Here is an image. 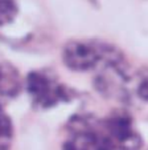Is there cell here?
<instances>
[{"label": "cell", "instance_id": "52a82bcc", "mask_svg": "<svg viewBox=\"0 0 148 150\" xmlns=\"http://www.w3.org/2000/svg\"><path fill=\"white\" fill-rule=\"evenodd\" d=\"M19 13L16 0H0V27L11 24Z\"/></svg>", "mask_w": 148, "mask_h": 150}, {"label": "cell", "instance_id": "8992f818", "mask_svg": "<svg viewBox=\"0 0 148 150\" xmlns=\"http://www.w3.org/2000/svg\"><path fill=\"white\" fill-rule=\"evenodd\" d=\"M13 139V125L9 116L0 106V150H9Z\"/></svg>", "mask_w": 148, "mask_h": 150}, {"label": "cell", "instance_id": "6da1fadb", "mask_svg": "<svg viewBox=\"0 0 148 150\" xmlns=\"http://www.w3.org/2000/svg\"><path fill=\"white\" fill-rule=\"evenodd\" d=\"M126 60L123 52L111 42L94 39L70 40L62 49V61L74 72H87Z\"/></svg>", "mask_w": 148, "mask_h": 150}, {"label": "cell", "instance_id": "5b68a950", "mask_svg": "<svg viewBox=\"0 0 148 150\" xmlns=\"http://www.w3.org/2000/svg\"><path fill=\"white\" fill-rule=\"evenodd\" d=\"M21 91V77L11 62L0 59V98H13Z\"/></svg>", "mask_w": 148, "mask_h": 150}, {"label": "cell", "instance_id": "3957f363", "mask_svg": "<svg viewBox=\"0 0 148 150\" xmlns=\"http://www.w3.org/2000/svg\"><path fill=\"white\" fill-rule=\"evenodd\" d=\"M25 86L32 105L36 109H51L61 102L72 101L76 92L62 84L52 71L40 69L28 73Z\"/></svg>", "mask_w": 148, "mask_h": 150}, {"label": "cell", "instance_id": "ba28073f", "mask_svg": "<svg viewBox=\"0 0 148 150\" xmlns=\"http://www.w3.org/2000/svg\"><path fill=\"white\" fill-rule=\"evenodd\" d=\"M135 92L140 100L148 102V69H142L135 77Z\"/></svg>", "mask_w": 148, "mask_h": 150}, {"label": "cell", "instance_id": "7a4b0ae2", "mask_svg": "<svg viewBox=\"0 0 148 150\" xmlns=\"http://www.w3.org/2000/svg\"><path fill=\"white\" fill-rule=\"evenodd\" d=\"M62 150H115L102 118L82 113L70 117Z\"/></svg>", "mask_w": 148, "mask_h": 150}, {"label": "cell", "instance_id": "277c9868", "mask_svg": "<svg viewBox=\"0 0 148 150\" xmlns=\"http://www.w3.org/2000/svg\"><path fill=\"white\" fill-rule=\"evenodd\" d=\"M115 150H140L143 139L134 125V118L126 109L112 110L102 118Z\"/></svg>", "mask_w": 148, "mask_h": 150}]
</instances>
